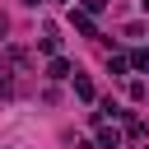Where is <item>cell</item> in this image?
<instances>
[{"mask_svg": "<svg viewBox=\"0 0 149 149\" xmlns=\"http://www.w3.org/2000/svg\"><path fill=\"white\" fill-rule=\"evenodd\" d=\"M74 93H79L84 102H93V79H88V74H74Z\"/></svg>", "mask_w": 149, "mask_h": 149, "instance_id": "4", "label": "cell"}, {"mask_svg": "<svg viewBox=\"0 0 149 149\" xmlns=\"http://www.w3.org/2000/svg\"><path fill=\"white\" fill-rule=\"evenodd\" d=\"M140 9H144V14H149V0H140Z\"/></svg>", "mask_w": 149, "mask_h": 149, "instance_id": "8", "label": "cell"}, {"mask_svg": "<svg viewBox=\"0 0 149 149\" xmlns=\"http://www.w3.org/2000/svg\"><path fill=\"white\" fill-rule=\"evenodd\" d=\"M23 5H37V0H23Z\"/></svg>", "mask_w": 149, "mask_h": 149, "instance_id": "9", "label": "cell"}, {"mask_svg": "<svg viewBox=\"0 0 149 149\" xmlns=\"http://www.w3.org/2000/svg\"><path fill=\"white\" fill-rule=\"evenodd\" d=\"M37 47H42V51H47V56H56V51H61V37H56V33H51V28H47V37H42V42H37Z\"/></svg>", "mask_w": 149, "mask_h": 149, "instance_id": "5", "label": "cell"}, {"mask_svg": "<svg viewBox=\"0 0 149 149\" xmlns=\"http://www.w3.org/2000/svg\"><path fill=\"white\" fill-rule=\"evenodd\" d=\"M102 5H107V0H84V9H88V14H98Z\"/></svg>", "mask_w": 149, "mask_h": 149, "instance_id": "7", "label": "cell"}, {"mask_svg": "<svg viewBox=\"0 0 149 149\" xmlns=\"http://www.w3.org/2000/svg\"><path fill=\"white\" fill-rule=\"evenodd\" d=\"M130 65H135V70H149V51H135V56H130Z\"/></svg>", "mask_w": 149, "mask_h": 149, "instance_id": "6", "label": "cell"}, {"mask_svg": "<svg viewBox=\"0 0 149 149\" xmlns=\"http://www.w3.org/2000/svg\"><path fill=\"white\" fill-rule=\"evenodd\" d=\"M70 70H74V65H70L65 56H51V65H47V79H74Z\"/></svg>", "mask_w": 149, "mask_h": 149, "instance_id": "2", "label": "cell"}, {"mask_svg": "<svg viewBox=\"0 0 149 149\" xmlns=\"http://www.w3.org/2000/svg\"><path fill=\"white\" fill-rule=\"evenodd\" d=\"M70 23H74V33L98 37V23H93V14H88V9H70Z\"/></svg>", "mask_w": 149, "mask_h": 149, "instance_id": "1", "label": "cell"}, {"mask_svg": "<svg viewBox=\"0 0 149 149\" xmlns=\"http://www.w3.org/2000/svg\"><path fill=\"white\" fill-rule=\"evenodd\" d=\"M98 149H121V130H112V126L98 121Z\"/></svg>", "mask_w": 149, "mask_h": 149, "instance_id": "3", "label": "cell"}]
</instances>
